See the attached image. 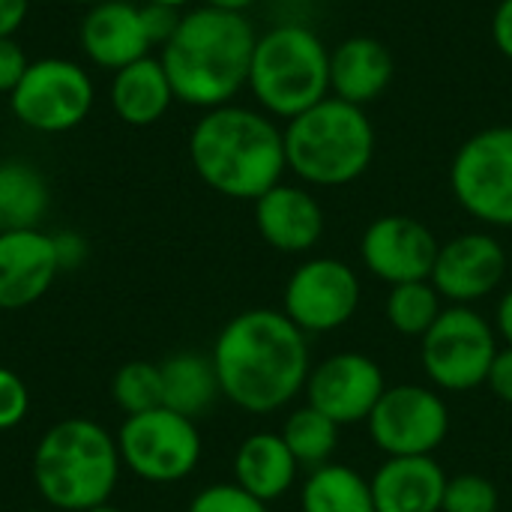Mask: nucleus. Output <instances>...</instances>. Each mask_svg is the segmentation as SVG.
Returning a JSON list of instances; mask_svg holds the SVG:
<instances>
[{
  "mask_svg": "<svg viewBox=\"0 0 512 512\" xmlns=\"http://www.w3.org/2000/svg\"><path fill=\"white\" fill-rule=\"evenodd\" d=\"M210 360L222 396L249 414H273L291 405L312 372L306 333L279 309L234 315Z\"/></svg>",
  "mask_w": 512,
  "mask_h": 512,
  "instance_id": "1",
  "label": "nucleus"
},
{
  "mask_svg": "<svg viewBox=\"0 0 512 512\" xmlns=\"http://www.w3.org/2000/svg\"><path fill=\"white\" fill-rule=\"evenodd\" d=\"M255 42L258 33L243 12L207 3L183 12L159 54L174 99L204 111L231 105L249 84Z\"/></svg>",
  "mask_w": 512,
  "mask_h": 512,
  "instance_id": "2",
  "label": "nucleus"
},
{
  "mask_svg": "<svg viewBox=\"0 0 512 512\" xmlns=\"http://www.w3.org/2000/svg\"><path fill=\"white\" fill-rule=\"evenodd\" d=\"M189 159L213 192L234 201H258L288 171L285 132L276 120L234 102L204 111L192 126Z\"/></svg>",
  "mask_w": 512,
  "mask_h": 512,
  "instance_id": "3",
  "label": "nucleus"
},
{
  "mask_svg": "<svg viewBox=\"0 0 512 512\" xmlns=\"http://www.w3.org/2000/svg\"><path fill=\"white\" fill-rule=\"evenodd\" d=\"M117 441L93 420L54 423L36 444L33 483L48 507L87 512L105 504L120 477Z\"/></svg>",
  "mask_w": 512,
  "mask_h": 512,
  "instance_id": "4",
  "label": "nucleus"
},
{
  "mask_svg": "<svg viewBox=\"0 0 512 512\" xmlns=\"http://www.w3.org/2000/svg\"><path fill=\"white\" fill-rule=\"evenodd\" d=\"M285 159L306 186L336 189L360 180L375 159V126L360 105L327 96L288 120Z\"/></svg>",
  "mask_w": 512,
  "mask_h": 512,
  "instance_id": "5",
  "label": "nucleus"
},
{
  "mask_svg": "<svg viewBox=\"0 0 512 512\" xmlns=\"http://www.w3.org/2000/svg\"><path fill=\"white\" fill-rule=\"evenodd\" d=\"M246 87L264 114L294 120L330 96V48L306 24H276L255 42Z\"/></svg>",
  "mask_w": 512,
  "mask_h": 512,
  "instance_id": "6",
  "label": "nucleus"
},
{
  "mask_svg": "<svg viewBox=\"0 0 512 512\" xmlns=\"http://www.w3.org/2000/svg\"><path fill=\"white\" fill-rule=\"evenodd\" d=\"M498 333L474 306H447L420 339V360L444 393H471L489 381L498 357Z\"/></svg>",
  "mask_w": 512,
  "mask_h": 512,
  "instance_id": "7",
  "label": "nucleus"
},
{
  "mask_svg": "<svg viewBox=\"0 0 512 512\" xmlns=\"http://www.w3.org/2000/svg\"><path fill=\"white\" fill-rule=\"evenodd\" d=\"M93 78L90 72L66 57L30 60L21 81L9 93L15 120L33 132L60 135L87 120L93 111Z\"/></svg>",
  "mask_w": 512,
  "mask_h": 512,
  "instance_id": "8",
  "label": "nucleus"
},
{
  "mask_svg": "<svg viewBox=\"0 0 512 512\" xmlns=\"http://www.w3.org/2000/svg\"><path fill=\"white\" fill-rule=\"evenodd\" d=\"M450 189L471 219L512 228V126H489L456 150Z\"/></svg>",
  "mask_w": 512,
  "mask_h": 512,
  "instance_id": "9",
  "label": "nucleus"
},
{
  "mask_svg": "<svg viewBox=\"0 0 512 512\" xmlns=\"http://www.w3.org/2000/svg\"><path fill=\"white\" fill-rule=\"evenodd\" d=\"M120 462L147 483H180L201 462V435L195 420L153 408L126 417L117 435Z\"/></svg>",
  "mask_w": 512,
  "mask_h": 512,
  "instance_id": "10",
  "label": "nucleus"
},
{
  "mask_svg": "<svg viewBox=\"0 0 512 512\" xmlns=\"http://www.w3.org/2000/svg\"><path fill=\"white\" fill-rule=\"evenodd\" d=\"M369 435L387 459L432 456L450 432V411L438 390L423 384L387 387L369 414Z\"/></svg>",
  "mask_w": 512,
  "mask_h": 512,
  "instance_id": "11",
  "label": "nucleus"
},
{
  "mask_svg": "<svg viewBox=\"0 0 512 512\" xmlns=\"http://www.w3.org/2000/svg\"><path fill=\"white\" fill-rule=\"evenodd\" d=\"M360 276L339 258H309L285 282L282 312L309 336L345 327L360 306Z\"/></svg>",
  "mask_w": 512,
  "mask_h": 512,
  "instance_id": "12",
  "label": "nucleus"
},
{
  "mask_svg": "<svg viewBox=\"0 0 512 512\" xmlns=\"http://www.w3.org/2000/svg\"><path fill=\"white\" fill-rule=\"evenodd\" d=\"M384 369L357 351H339L312 366L306 378V399L339 426L366 423L384 396Z\"/></svg>",
  "mask_w": 512,
  "mask_h": 512,
  "instance_id": "13",
  "label": "nucleus"
},
{
  "mask_svg": "<svg viewBox=\"0 0 512 512\" xmlns=\"http://www.w3.org/2000/svg\"><path fill=\"white\" fill-rule=\"evenodd\" d=\"M438 249L441 243L432 228L402 213L375 219L360 240V258L366 270L390 288L432 279Z\"/></svg>",
  "mask_w": 512,
  "mask_h": 512,
  "instance_id": "14",
  "label": "nucleus"
},
{
  "mask_svg": "<svg viewBox=\"0 0 512 512\" xmlns=\"http://www.w3.org/2000/svg\"><path fill=\"white\" fill-rule=\"evenodd\" d=\"M507 267L510 258L498 237L489 231H468L441 243L429 282L447 303L474 306L501 288Z\"/></svg>",
  "mask_w": 512,
  "mask_h": 512,
  "instance_id": "15",
  "label": "nucleus"
},
{
  "mask_svg": "<svg viewBox=\"0 0 512 512\" xmlns=\"http://www.w3.org/2000/svg\"><path fill=\"white\" fill-rule=\"evenodd\" d=\"M60 273L54 237L39 228L0 231V309H27L48 294Z\"/></svg>",
  "mask_w": 512,
  "mask_h": 512,
  "instance_id": "16",
  "label": "nucleus"
},
{
  "mask_svg": "<svg viewBox=\"0 0 512 512\" xmlns=\"http://www.w3.org/2000/svg\"><path fill=\"white\" fill-rule=\"evenodd\" d=\"M255 228L276 252L303 255L324 237V210L309 189L279 183L255 201Z\"/></svg>",
  "mask_w": 512,
  "mask_h": 512,
  "instance_id": "17",
  "label": "nucleus"
},
{
  "mask_svg": "<svg viewBox=\"0 0 512 512\" xmlns=\"http://www.w3.org/2000/svg\"><path fill=\"white\" fill-rule=\"evenodd\" d=\"M81 51L102 69H123L150 54L141 6L126 0H102L87 9L78 30Z\"/></svg>",
  "mask_w": 512,
  "mask_h": 512,
  "instance_id": "18",
  "label": "nucleus"
},
{
  "mask_svg": "<svg viewBox=\"0 0 512 512\" xmlns=\"http://www.w3.org/2000/svg\"><path fill=\"white\" fill-rule=\"evenodd\" d=\"M396 75L393 51L375 36H351L330 51V96L369 105L387 93Z\"/></svg>",
  "mask_w": 512,
  "mask_h": 512,
  "instance_id": "19",
  "label": "nucleus"
},
{
  "mask_svg": "<svg viewBox=\"0 0 512 512\" xmlns=\"http://www.w3.org/2000/svg\"><path fill=\"white\" fill-rule=\"evenodd\" d=\"M447 480L435 456L387 459L369 480L375 512H441Z\"/></svg>",
  "mask_w": 512,
  "mask_h": 512,
  "instance_id": "20",
  "label": "nucleus"
},
{
  "mask_svg": "<svg viewBox=\"0 0 512 512\" xmlns=\"http://www.w3.org/2000/svg\"><path fill=\"white\" fill-rule=\"evenodd\" d=\"M297 471L300 465L279 432L249 435L234 456V483L264 504L285 498L294 489Z\"/></svg>",
  "mask_w": 512,
  "mask_h": 512,
  "instance_id": "21",
  "label": "nucleus"
},
{
  "mask_svg": "<svg viewBox=\"0 0 512 512\" xmlns=\"http://www.w3.org/2000/svg\"><path fill=\"white\" fill-rule=\"evenodd\" d=\"M174 102L171 81L159 57H141L114 72L111 108L129 126H153L165 117Z\"/></svg>",
  "mask_w": 512,
  "mask_h": 512,
  "instance_id": "22",
  "label": "nucleus"
},
{
  "mask_svg": "<svg viewBox=\"0 0 512 512\" xmlns=\"http://www.w3.org/2000/svg\"><path fill=\"white\" fill-rule=\"evenodd\" d=\"M162 372V408L189 420L207 414L222 396L213 360L204 354H174L159 363Z\"/></svg>",
  "mask_w": 512,
  "mask_h": 512,
  "instance_id": "23",
  "label": "nucleus"
},
{
  "mask_svg": "<svg viewBox=\"0 0 512 512\" xmlns=\"http://www.w3.org/2000/svg\"><path fill=\"white\" fill-rule=\"evenodd\" d=\"M303 512H375L372 486L363 474L348 465L327 462L309 471L300 489Z\"/></svg>",
  "mask_w": 512,
  "mask_h": 512,
  "instance_id": "24",
  "label": "nucleus"
},
{
  "mask_svg": "<svg viewBox=\"0 0 512 512\" xmlns=\"http://www.w3.org/2000/svg\"><path fill=\"white\" fill-rule=\"evenodd\" d=\"M48 201V183L33 165L0 162V231L39 228Z\"/></svg>",
  "mask_w": 512,
  "mask_h": 512,
  "instance_id": "25",
  "label": "nucleus"
},
{
  "mask_svg": "<svg viewBox=\"0 0 512 512\" xmlns=\"http://www.w3.org/2000/svg\"><path fill=\"white\" fill-rule=\"evenodd\" d=\"M339 423H333L327 414H321L318 408H312L309 402L297 411L288 414L285 426H282V438L288 444V450L294 453L300 468H321L333 459L336 447H339Z\"/></svg>",
  "mask_w": 512,
  "mask_h": 512,
  "instance_id": "26",
  "label": "nucleus"
},
{
  "mask_svg": "<svg viewBox=\"0 0 512 512\" xmlns=\"http://www.w3.org/2000/svg\"><path fill=\"white\" fill-rule=\"evenodd\" d=\"M441 312H444V297L435 291L429 279L393 285L384 303V315L390 327L408 339H423L432 330V324L441 318Z\"/></svg>",
  "mask_w": 512,
  "mask_h": 512,
  "instance_id": "27",
  "label": "nucleus"
},
{
  "mask_svg": "<svg viewBox=\"0 0 512 512\" xmlns=\"http://www.w3.org/2000/svg\"><path fill=\"white\" fill-rule=\"evenodd\" d=\"M111 396H114L117 408L126 411V417L162 408V372H159V366L147 363V360L126 363L111 381Z\"/></svg>",
  "mask_w": 512,
  "mask_h": 512,
  "instance_id": "28",
  "label": "nucleus"
},
{
  "mask_svg": "<svg viewBox=\"0 0 512 512\" xmlns=\"http://www.w3.org/2000/svg\"><path fill=\"white\" fill-rule=\"evenodd\" d=\"M498 486L483 474H459L447 480L441 512H498Z\"/></svg>",
  "mask_w": 512,
  "mask_h": 512,
  "instance_id": "29",
  "label": "nucleus"
},
{
  "mask_svg": "<svg viewBox=\"0 0 512 512\" xmlns=\"http://www.w3.org/2000/svg\"><path fill=\"white\" fill-rule=\"evenodd\" d=\"M186 512H267V504L237 483H216L201 489Z\"/></svg>",
  "mask_w": 512,
  "mask_h": 512,
  "instance_id": "30",
  "label": "nucleus"
},
{
  "mask_svg": "<svg viewBox=\"0 0 512 512\" xmlns=\"http://www.w3.org/2000/svg\"><path fill=\"white\" fill-rule=\"evenodd\" d=\"M30 408V393L27 384L12 372L0 366V432L15 429Z\"/></svg>",
  "mask_w": 512,
  "mask_h": 512,
  "instance_id": "31",
  "label": "nucleus"
},
{
  "mask_svg": "<svg viewBox=\"0 0 512 512\" xmlns=\"http://www.w3.org/2000/svg\"><path fill=\"white\" fill-rule=\"evenodd\" d=\"M180 18H183V12L180 9H171V6H159V3H144L141 6V21H144L147 39H150L153 48L156 45L162 48L174 36Z\"/></svg>",
  "mask_w": 512,
  "mask_h": 512,
  "instance_id": "32",
  "label": "nucleus"
},
{
  "mask_svg": "<svg viewBox=\"0 0 512 512\" xmlns=\"http://www.w3.org/2000/svg\"><path fill=\"white\" fill-rule=\"evenodd\" d=\"M27 66H30V60L21 51V45L12 36H3L0 39V93L9 96L15 90V84L21 81Z\"/></svg>",
  "mask_w": 512,
  "mask_h": 512,
  "instance_id": "33",
  "label": "nucleus"
},
{
  "mask_svg": "<svg viewBox=\"0 0 512 512\" xmlns=\"http://www.w3.org/2000/svg\"><path fill=\"white\" fill-rule=\"evenodd\" d=\"M54 237V252H57V264L60 270H75L81 267V261L87 258V243L81 234L75 231H63V234H51Z\"/></svg>",
  "mask_w": 512,
  "mask_h": 512,
  "instance_id": "34",
  "label": "nucleus"
},
{
  "mask_svg": "<svg viewBox=\"0 0 512 512\" xmlns=\"http://www.w3.org/2000/svg\"><path fill=\"white\" fill-rule=\"evenodd\" d=\"M489 390L501 399L512 405V348H501L492 369H489Z\"/></svg>",
  "mask_w": 512,
  "mask_h": 512,
  "instance_id": "35",
  "label": "nucleus"
},
{
  "mask_svg": "<svg viewBox=\"0 0 512 512\" xmlns=\"http://www.w3.org/2000/svg\"><path fill=\"white\" fill-rule=\"evenodd\" d=\"M492 39L498 51L512 60V0H501L495 15H492Z\"/></svg>",
  "mask_w": 512,
  "mask_h": 512,
  "instance_id": "36",
  "label": "nucleus"
},
{
  "mask_svg": "<svg viewBox=\"0 0 512 512\" xmlns=\"http://www.w3.org/2000/svg\"><path fill=\"white\" fill-rule=\"evenodd\" d=\"M27 12L30 0H0V39L15 36V30H21V24L27 21Z\"/></svg>",
  "mask_w": 512,
  "mask_h": 512,
  "instance_id": "37",
  "label": "nucleus"
},
{
  "mask_svg": "<svg viewBox=\"0 0 512 512\" xmlns=\"http://www.w3.org/2000/svg\"><path fill=\"white\" fill-rule=\"evenodd\" d=\"M495 333L507 342V348H512V288L504 291V297L498 300V309H495Z\"/></svg>",
  "mask_w": 512,
  "mask_h": 512,
  "instance_id": "38",
  "label": "nucleus"
},
{
  "mask_svg": "<svg viewBox=\"0 0 512 512\" xmlns=\"http://www.w3.org/2000/svg\"><path fill=\"white\" fill-rule=\"evenodd\" d=\"M207 6H216V9H231V12H246L249 6H255L258 0H204Z\"/></svg>",
  "mask_w": 512,
  "mask_h": 512,
  "instance_id": "39",
  "label": "nucleus"
},
{
  "mask_svg": "<svg viewBox=\"0 0 512 512\" xmlns=\"http://www.w3.org/2000/svg\"><path fill=\"white\" fill-rule=\"evenodd\" d=\"M147 3H159V6H171V9H183V6H189L192 0H147Z\"/></svg>",
  "mask_w": 512,
  "mask_h": 512,
  "instance_id": "40",
  "label": "nucleus"
},
{
  "mask_svg": "<svg viewBox=\"0 0 512 512\" xmlns=\"http://www.w3.org/2000/svg\"><path fill=\"white\" fill-rule=\"evenodd\" d=\"M87 512H120L117 507H108V504H99V507H93V510Z\"/></svg>",
  "mask_w": 512,
  "mask_h": 512,
  "instance_id": "41",
  "label": "nucleus"
},
{
  "mask_svg": "<svg viewBox=\"0 0 512 512\" xmlns=\"http://www.w3.org/2000/svg\"><path fill=\"white\" fill-rule=\"evenodd\" d=\"M69 3H81V6H93V3H102V0H69Z\"/></svg>",
  "mask_w": 512,
  "mask_h": 512,
  "instance_id": "42",
  "label": "nucleus"
},
{
  "mask_svg": "<svg viewBox=\"0 0 512 512\" xmlns=\"http://www.w3.org/2000/svg\"><path fill=\"white\" fill-rule=\"evenodd\" d=\"M30 512H42V510H30Z\"/></svg>",
  "mask_w": 512,
  "mask_h": 512,
  "instance_id": "43",
  "label": "nucleus"
}]
</instances>
